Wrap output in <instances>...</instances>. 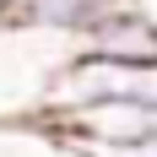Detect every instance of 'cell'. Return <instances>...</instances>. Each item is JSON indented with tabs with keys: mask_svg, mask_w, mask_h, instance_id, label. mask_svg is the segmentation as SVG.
Instances as JSON below:
<instances>
[{
	"mask_svg": "<svg viewBox=\"0 0 157 157\" xmlns=\"http://www.w3.org/2000/svg\"><path fill=\"white\" fill-rule=\"evenodd\" d=\"M136 0H6L0 11V33H33V38H54V44H76L98 22H109L114 11H125Z\"/></svg>",
	"mask_w": 157,
	"mask_h": 157,
	"instance_id": "cell-3",
	"label": "cell"
},
{
	"mask_svg": "<svg viewBox=\"0 0 157 157\" xmlns=\"http://www.w3.org/2000/svg\"><path fill=\"white\" fill-rule=\"evenodd\" d=\"M87 103H152L157 109V65H119L92 54H65L44 87L38 114H65Z\"/></svg>",
	"mask_w": 157,
	"mask_h": 157,
	"instance_id": "cell-1",
	"label": "cell"
},
{
	"mask_svg": "<svg viewBox=\"0 0 157 157\" xmlns=\"http://www.w3.org/2000/svg\"><path fill=\"white\" fill-rule=\"evenodd\" d=\"M60 141L71 146H141L157 141V109L152 103H87L65 114H38Z\"/></svg>",
	"mask_w": 157,
	"mask_h": 157,
	"instance_id": "cell-2",
	"label": "cell"
},
{
	"mask_svg": "<svg viewBox=\"0 0 157 157\" xmlns=\"http://www.w3.org/2000/svg\"><path fill=\"white\" fill-rule=\"evenodd\" d=\"M0 11H6V0H0Z\"/></svg>",
	"mask_w": 157,
	"mask_h": 157,
	"instance_id": "cell-5",
	"label": "cell"
},
{
	"mask_svg": "<svg viewBox=\"0 0 157 157\" xmlns=\"http://www.w3.org/2000/svg\"><path fill=\"white\" fill-rule=\"evenodd\" d=\"M71 54H92V60H119V65H157V16L141 0L98 22L87 38L71 44Z\"/></svg>",
	"mask_w": 157,
	"mask_h": 157,
	"instance_id": "cell-4",
	"label": "cell"
}]
</instances>
